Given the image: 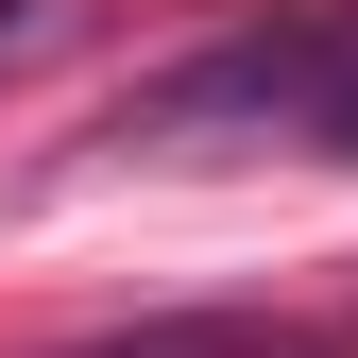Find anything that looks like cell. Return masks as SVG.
<instances>
[{"mask_svg": "<svg viewBox=\"0 0 358 358\" xmlns=\"http://www.w3.org/2000/svg\"><path fill=\"white\" fill-rule=\"evenodd\" d=\"M120 137H137V154H239V137L358 154V34L341 17H256V34H222V52L154 69L137 103H120Z\"/></svg>", "mask_w": 358, "mask_h": 358, "instance_id": "cell-1", "label": "cell"}, {"mask_svg": "<svg viewBox=\"0 0 358 358\" xmlns=\"http://www.w3.org/2000/svg\"><path fill=\"white\" fill-rule=\"evenodd\" d=\"M69 358H341L324 324H273V307H154L120 341H69Z\"/></svg>", "mask_w": 358, "mask_h": 358, "instance_id": "cell-2", "label": "cell"}, {"mask_svg": "<svg viewBox=\"0 0 358 358\" xmlns=\"http://www.w3.org/2000/svg\"><path fill=\"white\" fill-rule=\"evenodd\" d=\"M34 52H69V0H0V69H34Z\"/></svg>", "mask_w": 358, "mask_h": 358, "instance_id": "cell-3", "label": "cell"}]
</instances>
